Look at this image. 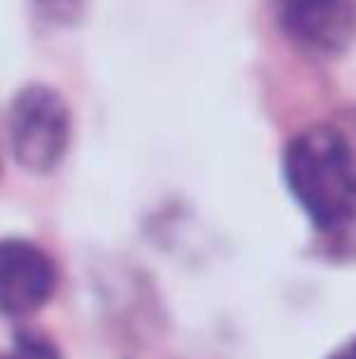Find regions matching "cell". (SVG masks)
I'll list each match as a JSON object with an SVG mask.
<instances>
[{
  "instance_id": "cell-1",
  "label": "cell",
  "mask_w": 356,
  "mask_h": 359,
  "mask_svg": "<svg viewBox=\"0 0 356 359\" xmlns=\"http://www.w3.org/2000/svg\"><path fill=\"white\" fill-rule=\"evenodd\" d=\"M284 183L319 233L356 224V151L334 126H309L284 149Z\"/></svg>"
},
{
  "instance_id": "cell-2",
  "label": "cell",
  "mask_w": 356,
  "mask_h": 359,
  "mask_svg": "<svg viewBox=\"0 0 356 359\" xmlns=\"http://www.w3.org/2000/svg\"><path fill=\"white\" fill-rule=\"evenodd\" d=\"M10 149L19 168L32 174H50L63 161L73 139V117L63 95L50 86L32 82L19 88L6 114Z\"/></svg>"
},
{
  "instance_id": "cell-3",
  "label": "cell",
  "mask_w": 356,
  "mask_h": 359,
  "mask_svg": "<svg viewBox=\"0 0 356 359\" xmlns=\"http://www.w3.org/2000/svg\"><path fill=\"white\" fill-rule=\"evenodd\" d=\"M275 19L296 48L319 57L356 41V0H275Z\"/></svg>"
},
{
  "instance_id": "cell-4",
  "label": "cell",
  "mask_w": 356,
  "mask_h": 359,
  "mask_svg": "<svg viewBox=\"0 0 356 359\" xmlns=\"http://www.w3.org/2000/svg\"><path fill=\"white\" fill-rule=\"evenodd\" d=\"M57 290V265L38 243L0 240V312L19 318L38 312Z\"/></svg>"
},
{
  "instance_id": "cell-5",
  "label": "cell",
  "mask_w": 356,
  "mask_h": 359,
  "mask_svg": "<svg viewBox=\"0 0 356 359\" xmlns=\"http://www.w3.org/2000/svg\"><path fill=\"white\" fill-rule=\"evenodd\" d=\"M0 359H60V353L44 334L0 312Z\"/></svg>"
},
{
  "instance_id": "cell-6",
  "label": "cell",
  "mask_w": 356,
  "mask_h": 359,
  "mask_svg": "<svg viewBox=\"0 0 356 359\" xmlns=\"http://www.w3.org/2000/svg\"><path fill=\"white\" fill-rule=\"evenodd\" d=\"M328 359H356V341L350 344H344V347H338Z\"/></svg>"
}]
</instances>
